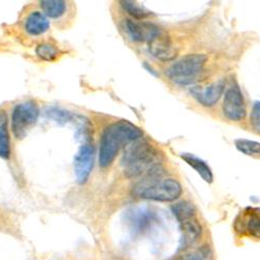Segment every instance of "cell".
Segmentation results:
<instances>
[{
	"label": "cell",
	"instance_id": "15",
	"mask_svg": "<svg viewBox=\"0 0 260 260\" xmlns=\"http://www.w3.org/2000/svg\"><path fill=\"white\" fill-rule=\"evenodd\" d=\"M181 231H182V247H188L189 245L196 243L200 236H201V225L196 220V218H192L181 222Z\"/></svg>",
	"mask_w": 260,
	"mask_h": 260
},
{
	"label": "cell",
	"instance_id": "3",
	"mask_svg": "<svg viewBox=\"0 0 260 260\" xmlns=\"http://www.w3.org/2000/svg\"><path fill=\"white\" fill-rule=\"evenodd\" d=\"M156 177L145 178L134 187L133 193L142 199L159 202H172L181 196L182 187L176 179Z\"/></svg>",
	"mask_w": 260,
	"mask_h": 260
},
{
	"label": "cell",
	"instance_id": "14",
	"mask_svg": "<svg viewBox=\"0 0 260 260\" xmlns=\"http://www.w3.org/2000/svg\"><path fill=\"white\" fill-rule=\"evenodd\" d=\"M40 7L45 16L55 22L66 18L69 12V4L62 0H43L40 3Z\"/></svg>",
	"mask_w": 260,
	"mask_h": 260
},
{
	"label": "cell",
	"instance_id": "17",
	"mask_svg": "<svg viewBox=\"0 0 260 260\" xmlns=\"http://www.w3.org/2000/svg\"><path fill=\"white\" fill-rule=\"evenodd\" d=\"M11 154L10 136L8 130V116L5 111H0V157L9 158Z\"/></svg>",
	"mask_w": 260,
	"mask_h": 260
},
{
	"label": "cell",
	"instance_id": "11",
	"mask_svg": "<svg viewBox=\"0 0 260 260\" xmlns=\"http://www.w3.org/2000/svg\"><path fill=\"white\" fill-rule=\"evenodd\" d=\"M148 49L151 55L162 61L173 59L177 53L174 45H173L172 40L164 31H161L156 38L148 43Z\"/></svg>",
	"mask_w": 260,
	"mask_h": 260
},
{
	"label": "cell",
	"instance_id": "23",
	"mask_svg": "<svg viewBox=\"0 0 260 260\" xmlns=\"http://www.w3.org/2000/svg\"><path fill=\"white\" fill-rule=\"evenodd\" d=\"M250 123L254 132L260 135V101H256L253 105Z\"/></svg>",
	"mask_w": 260,
	"mask_h": 260
},
{
	"label": "cell",
	"instance_id": "1",
	"mask_svg": "<svg viewBox=\"0 0 260 260\" xmlns=\"http://www.w3.org/2000/svg\"><path fill=\"white\" fill-rule=\"evenodd\" d=\"M162 159V154L153 145L137 141L125 150L122 159L124 174L128 178L160 176Z\"/></svg>",
	"mask_w": 260,
	"mask_h": 260
},
{
	"label": "cell",
	"instance_id": "7",
	"mask_svg": "<svg viewBox=\"0 0 260 260\" xmlns=\"http://www.w3.org/2000/svg\"><path fill=\"white\" fill-rule=\"evenodd\" d=\"M233 227L242 236L260 238V207H246L237 214Z\"/></svg>",
	"mask_w": 260,
	"mask_h": 260
},
{
	"label": "cell",
	"instance_id": "2",
	"mask_svg": "<svg viewBox=\"0 0 260 260\" xmlns=\"http://www.w3.org/2000/svg\"><path fill=\"white\" fill-rule=\"evenodd\" d=\"M143 136L141 128L126 120L106 126L100 139L99 166L103 169L110 167L124 146L139 141Z\"/></svg>",
	"mask_w": 260,
	"mask_h": 260
},
{
	"label": "cell",
	"instance_id": "8",
	"mask_svg": "<svg viewBox=\"0 0 260 260\" xmlns=\"http://www.w3.org/2000/svg\"><path fill=\"white\" fill-rule=\"evenodd\" d=\"M94 158L95 149L93 144L90 142L84 143L78 150L74 158V170L79 183H84L90 177L94 167Z\"/></svg>",
	"mask_w": 260,
	"mask_h": 260
},
{
	"label": "cell",
	"instance_id": "5",
	"mask_svg": "<svg viewBox=\"0 0 260 260\" xmlns=\"http://www.w3.org/2000/svg\"><path fill=\"white\" fill-rule=\"evenodd\" d=\"M39 118V107L34 101L17 104L12 114V130L17 139H23Z\"/></svg>",
	"mask_w": 260,
	"mask_h": 260
},
{
	"label": "cell",
	"instance_id": "6",
	"mask_svg": "<svg viewBox=\"0 0 260 260\" xmlns=\"http://www.w3.org/2000/svg\"><path fill=\"white\" fill-rule=\"evenodd\" d=\"M224 116L233 122H240L247 116V105L243 92L237 83L227 89L223 103Z\"/></svg>",
	"mask_w": 260,
	"mask_h": 260
},
{
	"label": "cell",
	"instance_id": "21",
	"mask_svg": "<svg viewBox=\"0 0 260 260\" xmlns=\"http://www.w3.org/2000/svg\"><path fill=\"white\" fill-rule=\"evenodd\" d=\"M37 55L44 60H52L58 55V49L51 44H40L36 49Z\"/></svg>",
	"mask_w": 260,
	"mask_h": 260
},
{
	"label": "cell",
	"instance_id": "9",
	"mask_svg": "<svg viewBox=\"0 0 260 260\" xmlns=\"http://www.w3.org/2000/svg\"><path fill=\"white\" fill-rule=\"evenodd\" d=\"M125 28L130 39L135 42L142 43H150L162 31L157 25L153 23L136 20H126Z\"/></svg>",
	"mask_w": 260,
	"mask_h": 260
},
{
	"label": "cell",
	"instance_id": "18",
	"mask_svg": "<svg viewBox=\"0 0 260 260\" xmlns=\"http://www.w3.org/2000/svg\"><path fill=\"white\" fill-rule=\"evenodd\" d=\"M172 212L177 219V221L181 223L186 220L194 218V216H196L197 210L191 202L181 201L172 206Z\"/></svg>",
	"mask_w": 260,
	"mask_h": 260
},
{
	"label": "cell",
	"instance_id": "10",
	"mask_svg": "<svg viewBox=\"0 0 260 260\" xmlns=\"http://www.w3.org/2000/svg\"><path fill=\"white\" fill-rule=\"evenodd\" d=\"M225 91V81L220 80L218 82L211 83L205 88L193 86L189 90L191 96L197 100V102L205 107H211L218 103Z\"/></svg>",
	"mask_w": 260,
	"mask_h": 260
},
{
	"label": "cell",
	"instance_id": "16",
	"mask_svg": "<svg viewBox=\"0 0 260 260\" xmlns=\"http://www.w3.org/2000/svg\"><path fill=\"white\" fill-rule=\"evenodd\" d=\"M181 158L189 166L191 167L194 171H196L198 174L201 176V178L207 182V183H212L213 181V174L210 167L200 157L196 156L194 154L191 153H182Z\"/></svg>",
	"mask_w": 260,
	"mask_h": 260
},
{
	"label": "cell",
	"instance_id": "12",
	"mask_svg": "<svg viewBox=\"0 0 260 260\" xmlns=\"http://www.w3.org/2000/svg\"><path fill=\"white\" fill-rule=\"evenodd\" d=\"M154 221L155 214L147 209H134L127 213V222L135 233H141L147 230Z\"/></svg>",
	"mask_w": 260,
	"mask_h": 260
},
{
	"label": "cell",
	"instance_id": "13",
	"mask_svg": "<svg viewBox=\"0 0 260 260\" xmlns=\"http://www.w3.org/2000/svg\"><path fill=\"white\" fill-rule=\"evenodd\" d=\"M50 23L44 13L34 11L29 13L24 20V29L31 37L44 35L49 29Z\"/></svg>",
	"mask_w": 260,
	"mask_h": 260
},
{
	"label": "cell",
	"instance_id": "4",
	"mask_svg": "<svg viewBox=\"0 0 260 260\" xmlns=\"http://www.w3.org/2000/svg\"><path fill=\"white\" fill-rule=\"evenodd\" d=\"M206 61L207 56L204 54H187L174 63H172L166 70V75L171 81L176 84H192L199 79L204 70Z\"/></svg>",
	"mask_w": 260,
	"mask_h": 260
},
{
	"label": "cell",
	"instance_id": "22",
	"mask_svg": "<svg viewBox=\"0 0 260 260\" xmlns=\"http://www.w3.org/2000/svg\"><path fill=\"white\" fill-rule=\"evenodd\" d=\"M47 116L54 121L58 123H66L72 120L73 115L69 112H64L61 110H57V108H50V110L46 113Z\"/></svg>",
	"mask_w": 260,
	"mask_h": 260
},
{
	"label": "cell",
	"instance_id": "19",
	"mask_svg": "<svg viewBox=\"0 0 260 260\" xmlns=\"http://www.w3.org/2000/svg\"><path fill=\"white\" fill-rule=\"evenodd\" d=\"M234 144L236 149L243 154L260 159V143L246 139H238L235 140Z\"/></svg>",
	"mask_w": 260,
	"mask_h": 260
},
{
	"label": "cell",
	"instance_id": "24",
	"mask_svg": "<svg viewBox=\"0 0 260 260\" xmlns=\"http://www.w3.org/2000/svg\"><path fill=\"white\" fill-rule=\"evenodd\" d=\"M177 260H206V255L202 252L191 253V254L183 255V256L179 257Z\"/></svg>",
	"mask_w": 260,
	"mask_h": 260
},
{
	"label": "cell",
	"instance_id": "20",
	"mask_svg": "<svg viewBox=\"0 0 260 260\" xmlns=\"http://www.w3.org/2000/svg\"><path fill=\"white\" fill-rule=\"evenodd\" d=\"M121 6L127 14H129L130 16H133L138 20H142V19L149 18L151 16H154L152 12H150L145 7L140 6L135 2H127L126 0V2H121Z\"/></svg>",
	"mask_w": 260,
	"mask_h": 260
}]
</instances>
